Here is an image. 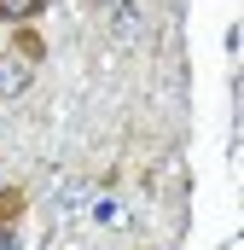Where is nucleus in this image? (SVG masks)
Instances as JSON below:
<instances>
[{"label":"nucleus","instance_id":"nucleus-2","mask_svg":"<svg viewBox=\"0 0 244 250\" xmlns=\"http://www.w3.org/2000/svg\"><path fill=\"white\" fill-rule=\"evenodd\" d=\"M23 204H29L23 187H6V192H0V239H12V221L23 215Z\"/></svg>","mask_w":244,"mask_h":250},{"label":"nucleus","instance_id":"nucleus-3","mask_svg":"<svg viewBox=\"0 0 244 250\" xmlns=\"http://www.w3.org/2000/svg\"><path fill=\"white\" fill-rule=\"evenodd\" d=\"M41 6L47 0H0V18L6 23H29V18H41Z\"/></svg>","mask_w":244,"mask_h":250},{"label":"nucleus","instance_id":"nucleus-1","mask_svg":"<svg viewBox=\"0 0 244 250\" xmlns=\"http://www.w3.org/2000/svg\"><path fill=\"white\" fill-rule=\"evenodd\" d=\"M29 70H35V64H29V59H18V53H12V59L0 64V93H6V99H18V93L29 87Z\"/></svg>","mask_w":244,"mask_h":250},{"label":"nucleus","instance_id":"nucleus-4","mask_svg":"<svg viewBox=\"0 0 244 250\" xmlns=\"http://www.w3.org/2000/svg\"><path fill=\"white\" fill-rule=\"evenodd\" d=\"M12 53H18V59H29V64H41V53H47V47H41V35H35V29H23V23H18Z\"/></svg>","mask_w":244,"mask_h":250},{"label":"nucleus","instance_id":"nucleus-5","mask_svg":"<svg viewBox=\"0 0 244 250\" xmlns=\"http://www.w3.org/2000/svg\"><path fill=\"white\" fill-rule=\"evenodd\" d=\"M105 6H128V0H105Z\"/></svg>","mask_w":244,"mask_h":250}]
</instances>
